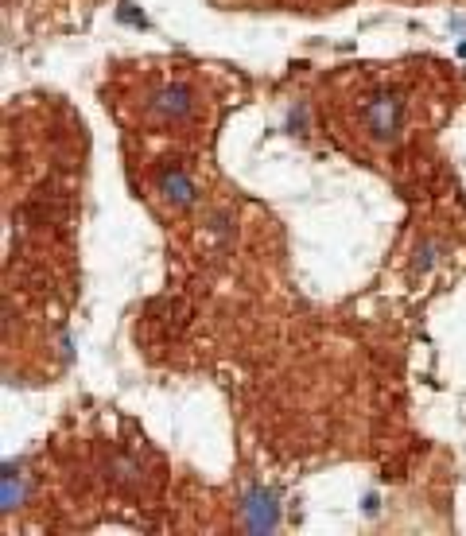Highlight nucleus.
<instances>
[{"label":"nucleus","mask_w":466,"mask_h":536,"mask_svg":"<svg viewBox=\"0 0 466 536\" xmlns=\"http://www.w3.org/2000/svg\"><path fill=\"white\" fill-rule=\"evenodd\" d=\"M245 525L249 529H276V505H272V493H253L245 505Z\"/></svg>","instance_id":"4"},{"label":"nucleus","mask_w":466,"mask_h":536,"mask_svg":"<svg viewBox=\"0 0 466 536\" xmlns=\"http://www.w3.org/2000/svg\"><path fill=\"white\" fill-rule=\"evenodd\" d=\"M12 498L20 501V482H12V470L4 474V509H12Z\"/></svg>","instance_id":"5"},{"label":"nucleus","mask_w":466,"mask_h":536,"mask_svg":"<svg viewBox=\"0 0 466 536\" xmlns=\"http://www.w3.org/2000/svg\"><path fill=\"white\" fill-rule=\"evenodd\" d=\"M160 191L168 195L175 206H190V202H195V183H190V179L183 175L179 168L160 171Z\"/></svg>","instance_id":"3"},{"label":"nucleus","mask_w":466,"mask_h":536,"mask_svg":"<svg viewBox=\"0 0 466 536\" xmlns=\"http://www.w3.org/2000/svg\"><path fill=\"white\" fill-rule=\"evenodd\" d=\"M401 117H404L401 102H396V97H389V94H381V97H373V102H365V109H362L365 128H369V133L377 136V140H393L396 133H401Z\"/></svg>","instance_id":"1"},{"label":"nucleus","mask_w":466,"mask_h":536,"mask_svg":"<svg viewBox=\"0 0 466 536\" xmlns=\"http://www.w3.org/2000/svg\"><path fill=\"white\" fill-rule=\"evenodd\" d=\"M152 109L163 113V117H187V113L195 109V97H190L187 86H163L160 94H156Z\"/></svg>","instance_id":"2"}]
</instances>
